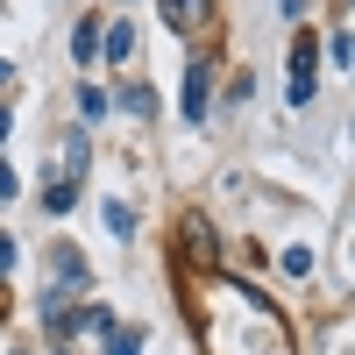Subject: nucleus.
Returning a JSON list of instances; mask_svg holds the SVG:
<instances>
[{
  "label": "nucleus",
  "instance_id": "1",
  "mask_svg": "<svg viewBox=\"0 0 355 355\" xmlns=\"http://www.w3.org/2000/svg\"><path fill=\"white\" fill-rule=\"evenodd\" d=\"M85 164H93V135L64 128V135H57V150H50V185H43V206H50V214H71V206H78Z\"/></svg>",
  "mask_w": 355,
  "mask_h": 355
},
{
  "label": "nucleus",
  "instance_id": "2",
  "mask_svg": "<svg viewBox=\"0 0 355 355\" xmlns=\"http://www.w3.org/2000/svg\"><path fill=\"white\" fill-rule=\"evenodd\" d=\"M206 107H214V71L192 64V71H185V121H192V128L206 121Z\"/></svg>",
  "mask_w": 355,
  "mask_h": 355
},
{
  "label": "nucleus",
  "instance_id": "3",
  "mask_svg": "<svg viewBox=\"0 0 355 355\" xmlns=\"http://www.w3.org/2000/svg\"><path fill=\"white\" fill-rule=\"evenodd\" d=\"M313 100V36L291 43V107H306Z\"/></svg>",
  "mask_w": 355,
  "mask_h": 355
},
{
  "label": "nucleus",
  "instance_id": "4",
  "mask_svg": "<svg viewBox=\"0 0 355 355\" xmlns=\"http://www.w3.org/2000/svg\"><path fill=\"white\" fill-rule=\"evenodd\" d=\"M157 8H164V21H171V28H199L214 0H157Z\"/></svg>",
  "mask_w": 355,
  "mask_h": 355
},
{
  "label": "nucleus",
  "instance_id": "5",
  "mask_svg": "<svg viewBox=\"0 0 355 355\" xmlns=\"http://www.w3.org/2000/svg\"><path fill=\"white\" fill-rule=\"evenodd\" d=\"M71 284H85V256L71 242H57V291H71Z\"/></svg>",
  "mask_w": 355,
  "mask_h": 355
},
{
  "label": "nucleus",
  "instance_id": "6",
  "mask_svg": "<svg viewBox=\"0 0 355 355\" xmlns=\"http://www.w3.org/2000/svg\"><path fill=\"white\" fill-rule=\"evenodd\" d=\"M93 50H100V21L85 15V21L71 28V57H78V64H93Z\"/></svg>",
  "mask_w": 355,
  "mask_h": 355
},
{
  "label": "nucleus",
  "instance_id": "7",
  "mask_svg": "<svg viewBox=\"0 0 355 355\" xmlns=\"http://www.w3.org/2000/svg\"><path fill=\"white\" fill-rule=\"evenodd\" d=\"M100 50L114 57V64H121V57L135 50V28H128V21H114V28H100Z\"/></svg>",
  "mask_w": 355,
  "mask_h": 355
},
{
  "label": "nucleus",
  "instance_id": "8",
  "mask_svg": "<svg viewBox=\"0 0 355 355\" xmlns=\"http://www.w3.org/2000/svg\"><path fill=\"white\" fill-rule=\"evenodd\" d=\"M121 107L135 114V121H150V114H157V93H150V85H128V93H121Z\"/></svg>",
  "mask_w": 355,
  "mask_h": 355
},
{
  "label": "nucleus",
  "instance_id": "9",
  "mask_svg": "<svg viewBox=\"0 0 355 355\" xmlns=\"http://www.w3.org/2000/svg\"><path fill=\"white\" fill-rule=\"evenodd\" d=\"M78 114H85V121H100V114H107V93H100V85H78Z\"/></svg>",
  "mask_w": 355,
  "mask_h": 355
},
{
  "label": "nucleus",
  "instance_id": "10",
  "mask_svg": "<svg viewBox=\"0 0 355 355\" xmlns=\"http://www.w3.org/2000/svg\"><path fill=\"white\" fill-rule=\"evenodd\" d=\"M142 348V334H128V327H107V355H135Z\"/></svg>",
  "mask_w": 355,
  "mask_h": 355
},
{
  "label": "nucleus",
  "instance_id": "11",
  "mask_svg": "<svg viewBox=\"0 0 355 355\" xmlns=\"http://www.w3.org/2000/svg\"><path fill=\"white\" fill-rule=\"evenodd\" d=\"M185 242H192V256H214V227H199V220H185Z\"/></svg>",
  "mask_w": 355,
  "mask_h": 355
},
{
  "label": "nucleus",
  "instance_id": "12",
  "mask_svg": "<svg viewBox=\"0 0 355 355\" xmlns=\"http://www.w3.org/2000/svg\"><path fill=\"white\" fill-rule=\"evenodd\" d=\"M284 277H313V249H284Z\"/></svg>",
  "mask_w": 355,
  "mask_h": 355
},
{
  "label": "nucleus",
  "instance_id": "13",
  "mask_svg": "<svg viewBox=\"0 0 355 355\" xmlns=\"http://www.w3.org/2000/svg\"><path fill=\"white\" fill-rule=\"evenodd\" d=\"M8 263H15V242H8V234H0V277H8Z\"/></svg>",
  "mask_w": 355,
  "mask_h": 355
},
{
  "label": "nucleus",
  "instance_id": "14",
  "mask_svg": "<svg viewBox=\"0 0 355 355\" xmlns=\"http://www.w3.org/2000/svg\"><path fill=\"white\" fill-rule=\"evenodd\" d=\"M0 199H15V171L8 164H0Z\"/></svg>",
  "mask_w": 355,
  "mask_h": 355
},
{
  "label": "nucleus",
  "instance_id": "15",
  "mask_svg": "<svg viewBox=\"0 0 355 355\" xmlns=\"http://www.w3.org/2000/svg\"><path fill=\"white\" fill-rule=\"evenodd\" d=\"M8 128H15V114H8V107H0V142H8Z\"/></svg>",
  "mask_w": 355,
  "mask_h": 355
},
{
  "label": "nucleus",
  "instance_id": "16",
  "mask_svg": "<svg viewBox=\"0 0 355 355\" xmlns=\"http://www.w3.org/2000/svg\"><path fill=\"white\" fill-rule=\"evenodd\" d=\"M0 320H8V291H0Z\"/></svg>",
  "mask_w": 355,
  "mask_h": 355
},
{
  "label": "nucleus",
  "instance_id": "17",
  "mask_svg": "<svg viewBox=\"0 0 355 355\" xmlns=\"http://www.w3.org/2000/svg\"><path fill=\"white\" fill-rule=\"evenodd\" d=\"M57 355H64V348H57Z\"/></svg>",
  "mask_w": 355,
  "mask_h": 355
}]
</instances>
